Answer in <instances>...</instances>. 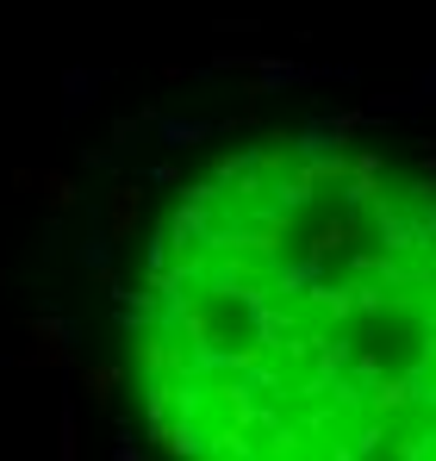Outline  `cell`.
<instances>
[{
	"mask_svg": "<svg viewBox=\"0 0 436 461\" xmlns=\"http://www.w3.org/2000/svg\"><path fill=\"white\" fill-rule=\"evenodd\" d=\"M138 219H144V194L138 187H113L106 194V237L113 243H132L138 237Z\"/></svg>",
	"mask_w": 436,
	"mask_h": 461,
	"instance_id": "obj_1",
	"label": "cell"
},
{
	"mask_svg": "<svg viewBox=\"0 0 436 461\" xmlns=\"http://www.w3.org/2000/svg\"><path fill=\"white\" fill-rule=\"evenodd\" d=\"M32 362H38V368H63V362H69V330H63V318H32Z\"/></svg>",
	"mask_w": 436,
	"mask_h": 461,
	"instance_id": "obj_2",
	"label": "cell"
},
{
	"mask_svg": "<svg viewBox=\"0 0 436 461\" xmlns=\"http://www.w3.org/2000/svg\"><path fill=\"white\" fill-rule=\"evenodd\" d=\"M81 393H87L94 405H113V393H119V362H100V368H81Z\"/></svg>",
	"mask_w": 436,
	"mask_h": 461,
	"instance_id": "obj_3",
	"label": "cell"
},
{
	"mask_svg": "<svg viewBox=\"0 0 436 461\" xmlns=\"http://www.w3.org/2000/svg\"><path fill=\"white\" fill-rule=\"evenodd\" d=\"M38 194H44L50 212H69V206H75V181H69V175H38Z\"/></svg>",
	"mask_w": 436,
	"mask_h": 461,
	"instance_id": "obj_4",
	"label": "cell"
}]
</instances>
